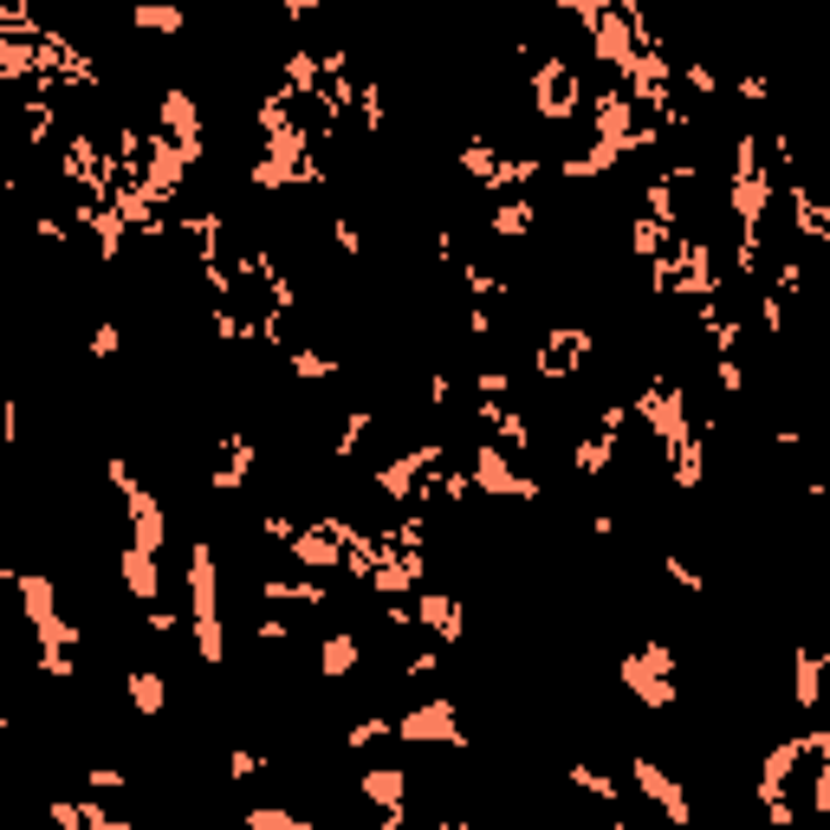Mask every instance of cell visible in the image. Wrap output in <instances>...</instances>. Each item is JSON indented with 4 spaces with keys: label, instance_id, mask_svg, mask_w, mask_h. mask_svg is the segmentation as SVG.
Segmentation results:
<instances>
[{
    "label": "cell",
    "instance_id": "1",
    "mask_svg": "<svg viewBox=\"0 0 830 830\" xmlns=\"http://www.w3.org/2000/svg\"><path fill=\"white\" fill-rule=\"evenodd\" d=\"M189 622H195V649H202L208 669H221L227 662V636H221V564L208 552V539L189 546Z\"/></svg>",
    "mask_w": 830,
    "mask_h": 830
},
{
    "label": "cell",
    "instance_id": "2",
    "mask_svg": "<svg viewBox=\"0 0 830 830\" xmlns=\"http://www.w3.org/2000/svg\"><path fill=\"white\" fill-rule=\"evenodd\" d=\"M622 688L636 694L649 714L675 707V649H669V642H642V649H629V655H622Z\"/></svg>",
    "mask_w": 830,
    "mask_h": 830
},
{
    "label": "cell",
    "instance_id": "3",
    "mask_svg": "<svg viewBox=\"0 0 830 830\" xmlns=\"http://www.w3.org/2000/svg\"><path fill=\"white\" fill-rule=\"evenodd\" d=\"M474 493H500V500H546V486L532 481V474H519L513 468V455L500 448V441H474Z\"/></svg>",
    "mask_w": 830,
    "mask_h": 830
},
{
    "label": "cell",
    "instance_id": "4",
    "mask_svg": "<svg viewBox=\"0 0 830 830\" xmlns=\"http://www.w3.org/2000/svg\"><path fill=\"white\" fill-rule=\"evenodd\" d=\"M455 720H461L455 700H441V694L435 700H415L410 714L396 720V740H410V747H455L461 753L468 747V727H455Z\"/></svg>",
    "mask_w": 830,
    "mask_h": 830
},
{
    "label": "cell",
    "instance_id": "5",
    "mask_svg": "<svg viewBox=\"0 0 830 830\" xmlns=\"http://www.w3.org/2000/svg\"><path fill=\"white\" fill-rule=\"evenodd\" d=\"M629 785H636V792H642V798H649V805H655V811H662L675 830H694L688 785H682V778H669V772L649 760V753H636V760H629Z\"/></svg>",
    "mask_w": 830,
    "mask_h": 830
},
{
    "label": "cell",
    "instance_id": "6",
    "mask_svg": "<svg viewBox=\"0 0 830 830\" xmlns=\"http://www.w3.org/2000/svg\"><path fill=\"white\" fill-rule=\"evenodd\" d=\"M591 345H597V338H591L584 325H552L546 345L532 350V377H539V383H564V377H577L584 357H591Z\"/></svg>",
    "mask_w": 830,
    "mask_h": 830
},
{
    "label": "cell",
    "instance_id": "7",
    "mask_svg": "<svg viewBox=\"0 0 830 830\" xmlns=\"http://www.w3.org/2000/svg\"><path fill=\"white\" fill-rule=\"evenodd\" d=\"M415 629H428L435 642H461L468 636V604L448 591H415Z\"/></svg>",
    "mask_w": 830,
    "mask_h": 830
},
{
    "label": "cell",
    "instance_id": "8",
    "mask_svg": "<svg viewBox=\"0 0 830 830\" xmlns=\"http://www.w3.org/2000/svg\"><path fill=\"white\" fill-rule=\"evenodd\" d=\"M124 506H131V546L162 558V546H169V513H162V500H156L149 486H131Z\"/></svg>",
    "mask_w": 830,
    "mask_h": 830
},
{
    "label": "cell",
    "instance_id": "9",
    "mask_svg": "<svg viewBox=\"0 0 830 830\" xmlns=\"http://www.w3.org/2000/svg\"><path fill=\"white\" fill-rule=\"evenodd\" d=\"M285 552L299 558V564H305V571H345V564H350L345 539H338V532H332V526H325V519H312V526H299V539H292V546H285Z\"/></svg>",
    "mask_w": 830,
    "mask_h": 830
},
{
    "label": "cell",
    "instance_id": "10",
    "mask_svg": "<svg viewBox=\"0 0 830 830\" xmlns=\"http://www.w3.org/2000/svg\"><path fill=\"white\" fill-rule=\"evenodd\" d=\"M363 798H370L377 811H410V772H396V765L363 772Z\"/></svg>",
    "mask_w": 830,
    "mask_h": 830
},
{
    "label": "cell",
    "instance_id": "11",
    "mask_svg": "<svg viewBox=\"0 0 830 830\" xmlns=\"http://www.w3.org/2000/svg\"><path fill=\"white\" fill-rule=\"evenodd\" d=\"M124 591L156 610V597H162V571H156V552H137V546H124Z\"/></svg>",
    "mask_w": 830,
    "mask_h": 830
},
{
    "label": "cell",
    "instance_id": "12",
    "mask_svg": "<svg viewBox=\"0 0 830 830\" xmlns=\"http://www.w3.org/2000/svg\"><path fill=\"white\" fill-rule=\"evenodd\" d=\"M260 597H267V604H312V610L332 604V591H325L318 577H260Z\"/></svg>",
    "mask_w": 830,
    "mask_h": 830
},
{
    "label": "cell",
    "instance_id": "13",
    "mask_svg": "<svg viewBox=\"0 0 830 830\" xmlns=\"http://www.w3.org/2000/svg\"><path fill=\"white\" fill-rule=\"evenodd\" d=\"M363 662V636L357 629H332L325 649H318V675H350Z\"/></svg>",
    "mask_w": 830,
    "mask_h": 830
},
{
    "label": "cell",
    "instance_id": "14",
    "mask_svg": "<svg viewBox=\"0 0 830 830\" xmlns=\"http://www.w3.org/2000/svg\"><path fill=\"white\" fill-rule=\"evenodd\" d=\"M124 694H131V707H137L143 720H156V714L169 707V682H162L156 669H131V675H124Z\"/></svg>",
    "mask_w": 830,
    "mask_h": 830
},
{
    "label": "cell",
    "instance_id": "15",
    "mask_svg": "<svg viewBox=\"0 0 830 830\" xmlns=\"http://www.w3.org/2000/svg\"><path fill=\"white\" fill-rule=\"evenodd\" d=\"M131 26H137V33H182L189 13H182L176 0H137V7H131Z\"/></svg>",
    "mask_w": 830,
    "mask_h": 830
},
{
    "label": "cell",
    "instance_id": "16",
    "mask_svg": "<svg viewBox=\"0 0 830 830\" xmlns=\"http://www.w3.org/2000/svg\"><path fill=\"white\" fill-rule=\"evenodd\" d=\"M532 214H539V208L526 202V195H519V202H493V214H486V234H500V240H519V234H532Z\"/></svg>",
    "mask_w": 830,
    "mask_h": 830
},
{
    "label": "cell",
    "instance_id": "17",
    "mask_svg": "<svg viewBox=\"0 0 830 830\" xmlns=\"http://www.w3.org/2000/svg\"><path fill=\"white\" fill-rule=\"evenodd\" d=\"M571 792H584L597 805H622V778H604L597 765H584V760H571Z\"/></svg>",
    "mask_w": 830,
    "mask_h": 830
},
{
    "label": "cell",
    "instance_id": "18",
    "mask_svg": "<svg viewBox=\"0 0 830 830\" xmlns=\"http://www.w3.org/2000/svg\"><path fill=\"white\" fill-rule=\"evenodd\" d=\"M247 830H318V825L285 811V805H260V811H247Z\"/></svg>",
    "mask_w": 830,
    "mask_h": 830
},
{
    "label": "cell",
    "instance_id": "19",
    "mask_svg": "<svg viewBox=\"0 0 830 830\" xmlns=\"http://www.w3.org/2000/svg\"><path fill=\"white\" fill-rule=\"evenodd\" d=\"M292 377H299V383H332L338 363H332L325 350H292Z\"/></svg>",
    "mask_w": 830,
    "mask_h": 830
},
{
    "label": "cell",
    "instance_id": "20",
    "mask_svg": "<svg viewBox=\"0 0 830 830\" xmlns=\"http://www.w3.org/2000/svg\"><path fill=\"white\" fill-rule=\"evenodd\" d=\"M390 733H396V727H390L383 714H363V720L345 733V747H350V753H363V747H377V740H390Z\"/></svg>",
    "mask_w": 830,
    "mask_h": 830
},
{
    "label": "cell",
    "instance_id": "21",
    "mask_svg": "<svg viewBox=\"0 0 830 830\" xmlns=\"http://www.w3.org/2000/svg\"><path fill=\"white\" fill-rule=\"evenodd\" d=\"M682 78H688L694 98H720V91H727V85H720V71L707 66V59H688V66H682Z\"/></svg>",
    "mask_w": 830,
    "mask_h": 830
},
{
    "label": "cell",
    "instance_id": "22",
    "mask_svg": "<svg viewBox=\"0 0 830 830\" xmlns=\"http://www.w3.org/2000/svg\"><path fill=\"white\" fill-rule=\"evenodd\" d=\"M332 240H338V254H345V260H363V234H357V221H350L345 208L332 214Z\"/></svg>",
    "mask_w": 830,
    "mask_h": 830
},
{
    "label": "cell",
    "instance_id": "23",
    "mask_svg": "<svg viewBox=\"0 0 830 830\" xmlns=\"http://www.w3.org/2000/svg\"><path fill=\"white\" fill-rule=\"evenodd\" d=\"M772 91H778V85L760 78V71H747V78H733V85H727V98H740V104H765Z\"/></svg>",
    "mask_w": 830,
    "mask_h": 830
},
{
    "label": "cell",
    "instance_id": "24",
    "mask_svg": "<svg viewBox=\"0 0 830 830\" xmlns=\"http://www.w3.org/2000/svg\"><path fill=\"white\" fill-rule=\"evenodd\" d=\"M85 345H91V357H117V350H124V332L104 318V325H91V338H85Z\"/></svg>",
    "mask_w": 830,
    "mask_h": 830
},
{
    "label": "cell",
    "instance_id": "25",
    "mask_svg": "<svg viewBox=\"0 0 830 830\" xmlns=\"http://www.w3.org/2000/svg\"><path fill=\"white\" fill-rule=\"evenodd\" d=\"M254 772H267V753H254V747H234L227 753V778H254Z\"/></svg>",
    "mask_w": 830,
    "mask_h": 830
},
{
    "label": "cell",
    "instance_id": "26",
    "mask_svg": "<svg viewBox=\"0 0 830 830\" xmlns=\"http://www.w3.org/2000/svg\"><path fill=\"white\" fill-rule=\"evenodd\" d=\"M662 571H669V577H675V584H682V591H688V597H707V577H700V571H694V564H682V558H669V564H662Z\"/></svg>",
    "mask_w": 830,
    "mask_h": 830
},
{
    "label": "cell",
    "instance_id": "27",
    "mask_svg": "<svg viewBox=\"0 0 830 830\" xmlns=\"http://www.w3.org/2000/svg\"><path fill=\"white\" fill-rule=\"evenodd\" d=\"M53 825L59 830H85L91 825V805H66V798H53Z\"/></svg>",
    "mask_w": 830,
    "mask_h": 830
},
{
    "label": "cell",
    "instance_id": "28",
    "mask_svg": "<svg viewBox=\"0 0 830 830\" xmlns=\"http://www.w3.org/2000/svg\"><path fill=\"white\" fill-rule=\"evenodd\" d=\"M85 785H91V792H124L131 778H124L117 765H91V772H85Z\"/></svg>",
    "mask_w": 830,
    "mask_h": 830
},
{
    "label": "cell",
    "instance_id": "29",
    "mask_svg": "<svg viewBox=\"0 0 830 830\" xmlns=\"http://www.w3.org/2000/svg\"><path fill=\"white\" fill-rule=\"evenodd\" d=\"M410 675H415V682L441 675V649H415V655H410Z\"/></svg>",
    "mask_w": 830,
    "mask_h": 830
},
{
    "label": "cell",
    "instance_id": "30",
    "mask_svg": "<svg viewBox=\"0 0 830 830\" xmlns=\"http://www.w3.org/2000/svg\"><path fill=\"white\" fill-rule=\"evenodd\" d=\"M254 636H260V642H292V622H285V617H267V622H254Z\"/></svg>",
    "mask_w": 830,
    "mask_h": 830
},
{
    "label": "cell",
    "instance_id": "31",
    "mask_svg": "<svg viewBox=\"0 0 830 830\" xmlns=\"http://www.w3.org/2000/svg\"><path fill=\"white\" fill-rule=\"evenodd\" d=\"M0 441H7V448L20 441V403H0Z\"/></svg>",
    "mask_w": 830,
    "mask_h": 830
},
{
    "label": "cell",
    "instance_id": "32",
    "mask_svg": "<svg viewBox=\"0 0 830 830\" xmlns=\"http://www.w3.org/2000/svg\"><path fill=\"white\" fill-rule=\"evenodd\" d=\"M85 830H143V825H124V818H104V811L91 805V825H85Z\"/></svg>",
    "mask_w": 830,
    "mask_h": 830
},
{
    "label": "cell",
    "instance_id": "33",
    "mask_svg": "<svg viewBox=\"0 0 830 830\" xmlns=\"http://www.w3.org/2000/svg\"><path fill=\"white\" fill-rule=\"evenodd\" d=\"M285 20H318V0H285Z\"/></svg>",
    "mask_w": 830,
    "mask_h": 830
},
{
    "label": "cell",
    "instance_id": "34",
    "mask_svg": "<svg viewBox=\"0 0 830 830\" xmlns=\"http://www.w3.org/2000/svg\"><path fill=\"white\" fill-rule=\"evenodd\" d=\"M377 830H410V811H383V818H377Z\"/></svg>",
    "mask_w": 830,
    "mask_h": 830
},
{
    "label": "cell",
    "instance_id": "35",
    "mask_svg": "<svg viewBox=\"0 0 830 830\" xmlns=\"http://www.w3.org/2000/svg\"><path fill=\"white\" fill-rule=\"evenodd\" d=\"M610 830H629V825H610Z\"/></svg>",
    "mask_w": 830,
    "mask_h": 830
},
{
    "label": "cell",
    "instance_id": "36",
    "mask_svg": "<svg viewBox=\"0 0 830 830\" xmlns=\"http://www.w3.org/2000/svg\"><path fill=\"white\" fill-rule=\"evenodd\" d=\"M825 694H830V682H825Z\"/></svg>",
    "mask_w": 830,
    "mask_h": 830
}]
</instances>
